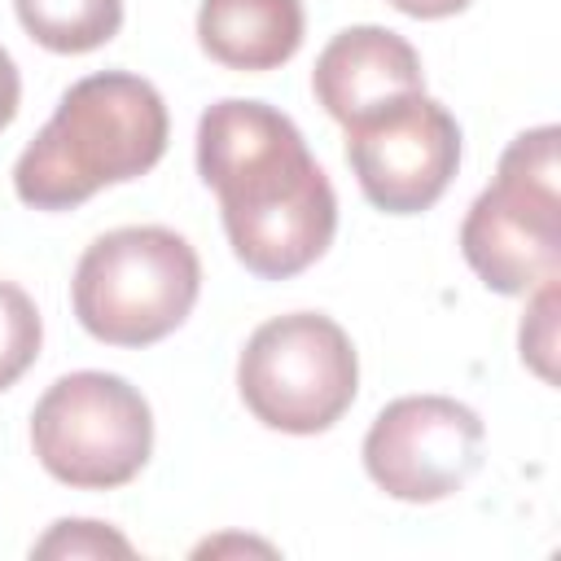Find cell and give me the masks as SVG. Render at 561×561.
<instances>
[{
	"mask_svg": "<svg viewBox=\"0 0 561 561\" xmlns=\"http://www.w3.org/2000/svg\"><path fill=\"white\" fill-rule=\"evenodd\" d=\"M557 280L539 285L535 289V302H530V316L522 320V359L543 377L552 381V324H557Z\"/></svg>",
	"mask_w": 561,
	"mask_h": 561,
	"instance_id": "cell-14",
	"label": "cell"
},
{
	"mask_svg": "<svg viewBox=\"0 0 561 561\" xmlns=\"http://www.w3.org/2000/svg\"><path fill=\"white\" fill-rule=\"evenodd\" d=\"M346 158L377 210L421 215L460 167V127L434 96L416 92L346 127Z\"/></svg>",
	"mask_w": 561,
	"mask_h": 561,
	"instance_id": "cell-8",
	"label": "cell"
},
{
	"mask_svg": "<svg viewBox=\"0 0 561 561\" xmlns=\"http://www.w3.org/2000/svg\"><path fill=\"white\" fill-rule=\"evenodd\" d=\"M465 263L495 294H530L561 272V162L557 127L522 131L460 224Z\"/></svg>",
	"mask_w": 561,
	"mask_h": 561,
	"instance_id": "cell-4",
	"label": "cell"
},
{
	"mask_svg": "<svg viewBox=\"0 0 561 561\" xmlns=\"http://www.w3.org/2000/svg\"><path fill=\"white\" fill-rule=\"evenodd\" d=\"M202 289L197 250L158 224L96 237L75 267V316L110 346H149L175 333Z\"/></svg>",
	"mask_w": 561,
	"mask_h": 561,
	"instance_id": "cell-3",
	"label": "cell"
},
{
	"mask_svg": "<svg viewBox=\"0 0 561 561\" xmlns=\"http://www.w3.org/2000/svg\"><path fill=\"white\" fill-rule=\"evenodd\" d=\"M44 324L26 289L13 280H0V390H9L39 355Z\"/></svg>",
	"mask_w": 561,
	"mask_h": 561,
	"instance_id": "cell-12",
	"label": "cell"
},
{
	"mask_svg": "<svg viewBox=\"0 0 561 561\" xmlns=\"http://www.w3.org/2000/svg\"><path fill=\"white\" fill-rule=\"evenodd\" d=\"M35 557H131V543L101 522H57L35 543Z\"/></svg>",
	"mask_w": 561,
	"mask_h": 561,
	"instance_id": "cell-13",
	"label": "cell"
},
{
	"mask_svg": "<svg viewBox=\"0 0 561 561\" xmlns=\"http://www.w3.org/2000/svg\"><path fill=\"white\" fill-rule=\"evenodd\" d=\"M316 101L342 127H355L386 105L425 92L416 48L386 26H351L324 44L311 70Z\"/></svg>",
	"mask_w": 561,
	"mask_h": 561,
	"instance_id": "cell-9",
	"label": "cell"
},
{
	"mask_svg": "<svg viewBox=\"0 0 561 561\" xmlns=\"http://www.w3.org/2000/svg\"><path fill=\"white\" fill-rule=\"evenodd\" d=\"M167 105L149 79L127 70L88 75L22 149L13 188L35 210L83 206L105 184L145 175L167 153Z\"/></svg>",
	"mask_w": 561,
	"mask_h": 561,
	"instance_id": "cell-2",
	"label": "cell"
},
{
	"mask_svg": "<svg viewBox=\"0 0 561 561\" xmlns=\"http://www.w3.org/2000/svg\"><path fill=\"white\" fill-rule=\"evenodd\" d=\"M31 447L57 482L110 491L145 469L153 451V412L145 394L114 373H70L35 403Z\"/></svg>",
	"mask_w": 561,
	"mask_h": 561,
	"instance_id": "cell-6",
	"label": "cell"
},
{
	"mask_svg": "<svg viewBox=\"0 0 561 561\" xmlns=\"http://www.w3.org/2000/svg\"><path fill=\"white\" fill-rule=\"evenodd\" d=\"M18 101H22V79H18V66H13L9 48L0 44V131L13 123Z\"/></svg>",
	"mask_w": 561,
	"mask_h": 561,
	"instance_id": "cell-15",
	"label": "cell"
},
{
	"mask_svg": "<svg viewBox=\"0 0 561 561\" xmlns=\"http://www.w3.org/2000/svg\"><path fill=\"white\" fill-rule=\"evenodd\" d=\"M197 171L215 188L224 232L245 272L285 280L337 232V197L302 131L263 101H219L197 123Z\"/></svg>",
	"mask_w": 561,
	"mask_h": 561,
	"instance_id": "cell-1",
	"label": "cell"
},
{
	"mask_svg": "<svg viewBox=\"0 0 561 561\" xmlns=\"http://www.w3.org/2000/svg\"><path fill=\"white\" fill-rule=\"evenodd\" d=\"M390 4L408 18H451V13L469 9V0H390Z\"/></svg>",
	"mask_w": 561,
	"mask_h": 561,
	"instance_id": "cell-16",
	"label": "cell"
},
{
	"mask_svg": "<svg viewBox=\"0 0 561 561\" xmlns=\"http://www.w3.org/2000/svg\"><path fill=\"white\" fill-rule=\"evenodd\" d=\"M13 9L48 53H92L123 26V0H13Z\"/></svg>",
	"mask_w": 561,
	"mask_h": 561,
	"instance_id": "cell-11",
	"label": "cell"
},
{
	"mask_svg": "<svg viewBox=\"0 0 561 561\" xmlns=\"http://www.w3.org/2000/svg\"><path fill=\"white\" fill-rule=\"evenodd\" d=\"M482 421L447 394H408L377 412L364 438L368 478L408 504L456 495L482 465Z\"/></svg>",
	"mask_w": 561,
	"mask_h": 561,
	"instance_id": "cell-7",
	"label": "cell"
},
{
	"mask_svg": "<svg viewBox=\"0 0 561 561\" xmlns=\"http://www.w3.org/2000/svg\"><path fill=\"white\" fill-rule=\"evenodd\" d=\"M237 390L267 430L320 434L355 403L359 359L337 320L294 311L250 333L237 359Z\"/></svg>",
	"mask_w": 561,
	"mask_h": 561,
	"instance_id": "cell-5",
	"label": "cell"
},
{
	"mask_svg": "<svg viewBox=\"0 0 561 561\" xmlns=\"http://www.w3.org/2000/svg\"><path fill=\"white\" fill-rule=\"evenodd\" d=\"M197 39L228 70H276L302 44V0H202Z\"/></svg>",
	"mask_w": 561,
	"mask_h": 561,
	"instance_id": "cell-10",
	"label": "cell"
}]
</instances>
